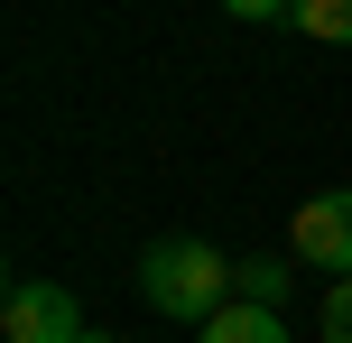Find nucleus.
<instances>
[{
	"label": "nucleus",
	"mask_w": 352,
	"mask_h": 343,
	"mask_svg": "<svg viewBox=\"0 0 352 343\" xmlns=\"http://www.w3.org/2000/svg\"><path fill=\"white\" fill-rule=\"evenodd\" d=\"M324 343H352V278H334V297H324Z\"/></svg>",
	"instance_id": "0eeeda50"
},
{
	"label": "nucleus",
	"mask_w": 352,
	"mask_h": 343,
	"mask_svg": "<svg viewBox=\"0 0 352 343\" xmlns=\"http://www.w3.org/2000/svg\"><path fill=\"white\" fill-rule=\"evenodd\" d=\"M204 343H287V325H278V307H241V297H232L204 325Z\"/></svg>",
	"instance_id": "20e7f679"
},
{
	"label": "nucleus",
	"mask_w": 352,
	"mask_h": 343,
	"mask_svg": "<svg viewBox=\"0 0 352 343\" xmlns=\"http://www.w3.org/2000/svg\"><path fill=\"white\" fill-rule=\"evenodd\" d=\"M287 28L324 37V47H352V0H297V10H287Z\"/></svg>",
	"instance_id": "423d86ee"
},
{
	"label": "nucleus",
	"mask_w": 352,
	"mask_h": 343,
	"mask_svg": "<svg viewBox=\"0 0 352 343\" xmlns=\"http://www.w3.org/2000/svg\"><path fill=\"white\" fill-rule=\"evenodd\" d=\"M223 10H232V19H250V28H269V19H287L297 0H223Z\"/></svg>",
	"instance_id": "6e6552de"
},
{
	"label": "nucleus",
	"mask_w": 352,
	"mask_h": 343,
	"mask_svg": "<svg viewBox=\"0 0 352 343\" xmlns=\"http://www.w3.org/2000/svg\"><path fill=\"white\" fill-rule=\"evenodd\" d=\"M232 297L241 307H287V260H232Z\"/></svg>",
	"instance_id": "39448f33"
},
{
	"label": "nucleus",
	"mask_w": 352,
	"mask_h": 343,
	"mask_svg": "<svg viewBox=\"0 0 352 343\" xmlns=\"http://www.w3.org/2000/svg\"><path fill=\"white\" fill-rule=\"evenodd\" d=\"M343 260H352V186H343Z\"/></svg>",
	"instance_id": "1a4fd4ad"
},
{
	"label": "nucleus",
	"mask_w": 352,
	"mask_h": 343,
	"mask_svg": "<svg viewBox=\"0 0 352 343\" xmlns=\"http://www.w3.org/2000/svg\"><path fill=\"white\" fill-rule=\"evenodd\" d=\"M287 251L316 260V269H334V278H352V260H343V186L297 204V223H287Z\"/></svg>",
	"instance_id": "7ed1b4c3"
},
{
	"label": "nucleus",
	"mask_w": 352,
	"mask_h": 343,
	"mask_svg": "<svg viewBox=\"0 0 352 343\" xmlns=\"http://www.w3.org/2000/svg\"><path fill=\"white\" fill-rule=\"evenodd\" d=\"M140 297H148L158 316H176V325L204 334L213 316L232 307V260L213 251V241H195V232H167V241L140 251Z\"/></svg>",
	"instance_id": "f257e3e1"
},
{
	"label": "nucleus",
	"mask_w": 352,
	"mask_h": 343,
	"mask_svg": "<svg viewBox=\"0 0 352 343\" xmlns=\"http://www.w3.org/2000/svg\"><path fill=\"white\" fill-rule=\"evenodd\" d=\"M84 343H111V334H93V325H84Z\"/></svg>",
	"instance_id": "9d476101"
},
{
	"label": "nucleus",
	"mask_w": 352,
	"mask_h": 343,
	"mask_svg": "<svg viewBox=\"0 0 352 343\" xmlns=\"http://www.w3.org/2000/svg\"><path fill=\"white\" fill-rule=\"evenodd\" d=\"M0 334L10 343H84V307H74V288H56V278H19L10 307H0Z\"/></svg>",
	"instance_id": "f03ea898"
}]
</instances>
